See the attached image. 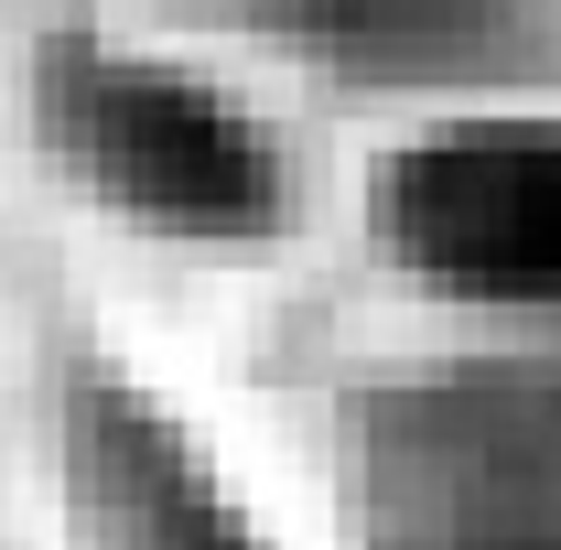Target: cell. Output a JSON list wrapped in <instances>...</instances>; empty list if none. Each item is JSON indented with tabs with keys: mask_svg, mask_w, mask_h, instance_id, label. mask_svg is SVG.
<instances>
[{
	"mask_svg": "<svg viewBox=\"0 0 561 550\" xmlns=\"http://www.w3.org/2000/svg\"><path fill=\"white\" fill-rule=\"evenodd\" d=\"M356 550H561V378L454 367L346 432Z\"/></svg>",
	"mask_w": 561,
	"mask_h": 550,
	"instance_id": "1",
	"label": "cell"
},
{
	"mask_svg": "<svg viewBox=\"0 0 561 550\" xmlns=\"http://www.w3.org/2000/svg\"><path fill=\"white\" fill-rule=\"evenodd\" d=\"M389 238L421 280L465 302L561 313V119H465L432 130L389 184Z\"/></svg>",
	"mask_w": 561,
	"mask_h": 550,
	"instance_id": "3",
	"label": "cell"
},
{
	"mask_svg": "<svg viewBox=\"0 0 561 550\" xmlns=\"http://www.w3.org/2000/svg\"><path fill=\"white\" fill-rule=\"evenodd\" d=\"M55 119H66V151L151 227L238 238V227H260L280 206L271 140L195 76L130 66V55H66Z\"/></svg>",
	"mask_w": 561,
	"mask_h": 550,
	"instance_id": "2",
	"label": "cell"
},
{
	"mask_svg": "<svg viewBox=\"0 0 561 550\" xmlns=\"http://www.w3.org/2000/svg\"><path fill=\"white\" fill-rule=\"evenodd\" d=\"M76 475H87L98 550H249V529L216 507V485L184 465V443L119 389L76 411Z\"/></svg>",
	"mask_w": 561,
	"mask_h": 550,
	"instance_id": "4",
	"label": "cell"
}]
</instances>
